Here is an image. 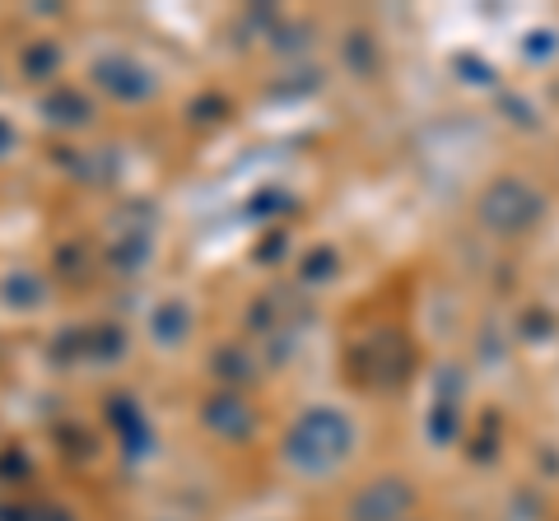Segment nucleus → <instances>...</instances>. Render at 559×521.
<instances>
[{
    "label": "nucleus",
    "mask_w": 559,
    "mask_h": 521,
    "mask_svg": "<svg viewBox=\"0 0 559 521\" xmlns=\"http://www.w3.org/2000/svg\"><path fill=\"white\" fill-rule=\"evenodd\" d=\"M480 215H485L489 229H499V233H522V229H527V223L540 215V201H536L522 182H499V186L485 196Z\"/></svg>",
    "instance_id": "nucleus-2"
},
{
    "label": "nucleus",
    "mask_w": 559,
    "mask_h": 521,
    "mask_svg": "<svg viewBox=\"0 0 559 521\" xmlns=\"http://www.w3.org/2000/svg\"><path fill=\"white\" fill-rule=\"evenodd\" d=\"M349 424L341 420L336 410H312L308 420L299 424V433H294V451H312L318 457V471H326V465H336L345 457V447H349Z\"/></svg>",
    "instance_id": "nucleus-1"
}]
</instances>
